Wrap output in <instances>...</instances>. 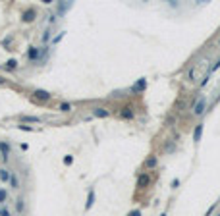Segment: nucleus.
<instances>
[{"label": "nucleus", "mask_w": 220, "mask_h": 216, "mask_svg": "<svg viewBox=\"0 0 220 216\" xmlns=\"http://www.w3.org/2000/svg\"><path fill=\"white\" fill-rule=\"evenodd\" d=\"M27 56H29V60H35V58H39V48H29V52H27Z\"/></svg>", "instance_id": "nucleus-11"}, {"label": "nucleus", "mask_w": 220, "mask_h": 216, "mask_svg": "<svg viewBox=\"0 0 220 216\" xmlns=\"http://www.w3.org/2000/svg\"><path fill=\"white\" fill-rule=\"evenodd\" d=\"M0 153H2V160H8V154H10V147L6 143H0Z\"/></svg>", "instance_id": "nucleus-8"}, {"label": "nucleus", "mask_w": 220, "mask_h": 216, "mask_svg": "<svg viewBox=\"0 0 220 216\" xmlns=\"http://www.w3.org/2000/svg\"><path fill=\"white\" fill-rule=\"evenodd\" d=\"M205 110H207V96L199 95V96H197V101L193 102V114L195 116H201V114H205Z\"/></svg>", "instance_id": "nucleus-1"}, {"label": "nucleus", "mask_w": 220, "mask_h": 216, "mask_svg": "<svg viewBox=\"0 0 220 216\" xmlns=\"http://www.w3.org/2000/svg\"><path fill=\"white\" fill-rule=\"evenodd\" d=\"M70 110H71L70 102H62V104H60V112H70Z\"/></svg>", "instance_id": "nucleus-14"}, {"label": "nucleus", "mask_w": 220, "mask_h": 216, "mask_svg": "<svg viewBox=\"0 0 220 216\" xmlns=\"http://www.w3.org/2000/svg\"><path fill=\"white\" fill-rule=\"evenodd\" d=\"M10 181H12V187H20V183H18V178H16V176H10Z\"/></svg>", "instance_id": "nucleus-16"}, {"label": "nucleus", "mask_w": 220, "mask_h": 216, "mask_svg": "<svg viewBox=\"0 0 220 216\" xmlns=\"http://www.w3.org/2000/svg\"><path fill=\"white\" fill-rule=\"evenodd\" d=\"M4 201H6V191L0 189V203H4Z\"/></svg>", "instance_id": "nucleus-18"}, {"label": "nucleus", "mask_w": 220, "mask_h": 216, "mask_svg": "<svg viewBox=\"0 0 220 216\" xmlns=\"http://www.w3.org/2000/svg\"><path fill=\"white\" fill-rule=\"evenodd\" d=\"M149 181H151V176H149V174H141V176L137 178V187H139V189H143V187H147V185H149Z\"/></svg>", "instance_id": "nucleus-2"}, {"label": "nucleus", "mask_w": 220, "mask_h": 216, "mask_svg": "<svg viewBox=\"0 0 220 216\" xmlns=\"http://www.w3.org/2000/svg\"><path fill=\"white\" fill-rule=\"evenodd\" d=\"M218 43H220V41H218Z\"/></svg>", "instance_id": "nucleus-26"}, {"label": "nucleus", "mask_w": 220, "mask_h": 216, "mask_svg": "<svg viewBox=\"0 0 220 216\" xmlns=\"http://www.w3.org/2000/svg\"><path fill=\"white\" fill-rule=\"evenodd\" d=\"M10 176L12 174H8V170H0V179L2 181H10Z\"/></svg>", "instance_id": "nucleus-13"}, {"label": "nucleus", "mask_w": 220, "mask_h": 216, "mask_svg": "<svg viewBox=\"0 0 220 216\" xmlns=\"http://www.w3.org/2000/svg\"><path fill=\"white\" fill-rule=\"evenodd\" d=\"M145 87H147V79H145V77H141V79H139V81L131 87V91H133V93H141V91H145Z\"/></svg>", "instance_id": "nucleus-4"}, {"label": "nucleus", "mask_w": 220, "mask_h": 216, "mask_svg": "<svg viewBox=\"0 0 220 216\" xmlns=\"http://www.w3.org/2000/svg\"><path fill=\"white\" fill-rule=\"evenodd\" d=\"M16 66H18V62H16V60H8V62H6V68H8V70H16Z\"/></svg>", "instance_id": "nucleus-15"}, {"label": "nucleus", "mask_w": 220, "mask_h": 216, "mask_svg": "<svg viewBox=\"0 0 220 216\" xmlns=\"http://www.w3.org/2000/svg\"><path fill=\"white\" fill-rule=\"evenodd\" d=\"M0 216H10V212H8V209H0Z\"/></svg>", "instance_id": "nucleus-22"}, {"label": "nucleus", "mask_w": 220, "mask_h": 216, "mask_svg": "<svg viewBox=\"0 0 220 216\" xmlns=\"http://www.w3.org/2000/svg\"><path fill=\"white\" fill-rule=\"evenodd\" d=\"M145 166H147V168H155L156 166V156H149L147 162H145Z\"/></svg>", "instance_id": "nucleus-12"}, {"label": "nucleus", "mask_w": 220, "mask_h": 216, "mask_svg": "<svg viewBox=\"0 0 220 216\" xmlns=\"http://www.w3.org/2000/svg\"><path fill=\"white\" fill-rule=\"evenodd\" d=\"M110 112L106 110V108H100V106H97V108H93V116H97V118H106Z\"/></svg>", "instance_id": "nucleus-6"}, {"label": "nucleus", "mask_w": 220, "mask_h": 216, "mask_svg": "<svg viewBox=\"0 0 220 216\" xmlns=\"http://www.w3.org/2000/svg\"><path fill=\"white\" fill-rule=\"evenodd\" d=\"M178 185H180V179H178V178H176V179H172V187H174V189L178 187Z\"/></svg>", "instance_id": "nucleus-23"}, {"label": "nucleus", "mask_w": 220, "mask_h": 216, "mask_svg": "<svg viewBox=\"0 0 220 216\" xmlns=\"http://www.w3.org/2000/svg\"><path fill=\"white\" fill-rule=\"evenodd\" d=\"M62 39H64V33H60L58 37H54V41H52V43H54V45H56V43H58V41H62Z\"/></svg>", "instance_id": "nucleus-21"}, {"label": "nucleus", "mask_w": 220, "mask_h": 216, "mask_svg": "<svg viewBox=\"0 0 220 216\" xmlns=\"http://www.w3.org/2000/svg\"><path fill=\"white\" fill-rule=\"evenodd\" d=\"M33 95H35V98H39V101H48V98H50V93H48V91H43V89H37Z\"/></svg>", "instance_id": "nucleus-5"}, {"label": "nucleus", "mask_w": 220, "mask_h": 216, "mask_svg": "<svg viewBox=\"0 0 220 216\" xmlns=\"http://www.w3.org/2000/svg\"><path fill=\"white\" fill-rule=\"evenodd\" d=\"M71 162H73V158H71L70 154H68V156H64V164H71Z\"/></svg>", "instance_id": "nucleus-20"}, {"label": "nucleus", "mask_w": 220, "mask_h": 216, "mask_svg": "<svg viewBox=\"0 0 220 216\" xmlns=\"http://www.w3.org/2000/svg\"><path fill=\"white\" fill-rule=\"evenodd\" d=\"M23 120L25 122H39V118H35V116H25Z\"/></svg>", "instance_id": "nucleus-19"}, {"label": "nucleus", "mask_w": 220, "mask_h": 216, "mask_svg": "<svg viewBox=\"0 0 220 216\" xmlns=\"http://www.w3.org/2000/svg\"><path fill=\"white\" fill-rule=\"evenodd\" d=\"M133 116H135V112H133V108H130V106L122 108V112H120V118H124V120H133Z\"/></svg>", "instance_id": "nucleus-3"}, {"label": "nucleus", "mask_w": 220, "mask_h": 216, "mask_svg": "<svg viewBox=\"0 0 220 216\" xmlns=\"http://www.w3.org/2000/svg\"><path fill=\"white\" fill-rule=\"evenodd\" d=\"M93 203H95V191L91 189V191H89V199H87V203H85V209L89 210L91 206H93Z\"/></svg>", "instance_id": "nucleus-10"}, {"label": "nucleus", "mask_w": 220, "mask_h": 216, "mask_svg": "<svg viewBox=\"0 0 220 216\" xmlns=\"http://www.w3.org/2000/svg\"><path fill=\"white\" fill-rule=\"evenodd\" d=\"M35 14H37V12H35L33 8H31V10H27V12L23 14V21H27V23H29V21H33V19H35Z\"/></svg>", "instance_id": "nucleus-9"}, {"label": "nucleus", "mask_w": 220, "mask_h": 216, "mask_svg": "<svg viewBox=\"0 0 220 216\" xmlns=\"http://www.w3.org/2000/svg\"><path fill=\"white\" fill-rule=\"evenodd\" d=\"M18 212H20V214H21V212H23V199H18Z\"/></svg>", "instance_id": "nucleus-17"}, {"label": "nucleus", "mask_w": 220, "mask_h": 216, "mask_svg": "<svg viewBox=\"0 0 220 216\" xmlns=\"http://www.w3.org/2000/svg\"><path fill=\"white\" fill-rule=\"evenodd\" d=\"M203 124H199V126L195 127V131H193V141L197 143V141H201V137H203Z\"/></svg>", "instance_id": "nucleus-7"}, {"label": "nucleus", "mask_w": 220, "mask_h": 216, "mask_svg": "<svg viewBox=\"0 0 220 216\" xmlns=\"http://www.w3.org/2000/svg\"><path fill=\"white\" fill-rule=\"evenodd\" d=\"M162 216H166V214H162Z\"/></svg>", "instance_id": "nucleus-25"}, {"label": "nucleus", "mask_w": 220, "mask_h": 216, "mask_svg": "<svg viewBox=\"0 0 220 216\" xmlns=\"http://www.w3.org/2000/svg\"><path fill=\"white\" fill-rule=\"evenodd\" d=\"M128 216H141V212H139V210H131Z\"/></svg>", "instance_id": "nucleus-24"}]
</instances>
